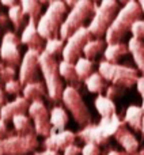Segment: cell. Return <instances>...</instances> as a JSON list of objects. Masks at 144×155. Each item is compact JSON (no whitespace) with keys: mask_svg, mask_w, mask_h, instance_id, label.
<instances>
[{"mask_svg":"<svg viewBox=\"0 0 144 155\" xmlns=\"http://www.w3.org/2000/svg\"><path fill=\"white\" fill-rule=\"evenodd\" d=\"M142 15H143V11L140 8L139 2H135V0L126 2L120 8L117 16L114 18L113 23L110 25V27L106 31L105 41H106L107 45L123 42L126 33L131 31L135 22L142 19Z\"/></svg>","mask_w":144,"mask_h":155,"instance_id":"obj_1","label":"cell"},{"mask_svg":"<svg viewBox=\"0 0 144 155\" xmlns=\"http://www.w3.org/2000/svg\"><path fill=\"white\" fill-rule=\"evenodd\" d=\"M123 125H126L124 120L118 114H114L112 117L101 118L98 124H91V125L82 128L76 134V137H79L84 144L94 143L97 146H107L110 137H114L116 132Z\"/></svg>","mask_w":144,"mask_h":155,"instance_id":"obj_2","label":"cell"},{"mask_svg":"<svg viewBox=\"0 0 144 155\" xmlns=\"http://www.w3.org/2000/svg\"><path fill=\"white\" fill-rule=\"evenodd\" d=\"M68 10L65 2L54 0L48 3V8L37 23V30L45 41L60 37V29L67 18Z\"/></svg>","mask_w":144,"mask_h":155,"instance_id":"obj_3","label":"cell"},{"mask_svg":"<svg viewBox=\"0 0 144 155\" xmlns=\"http://www.w3.org/2000/svg\"><path fill=\"white\" fill-rule=\"evenodd\" d=\"M40 68L48 90V99L51 102L61 101L65 87L63 78L60 76L59 61L56 60V57L48 54L46 52H42L40 54Z\"/></svg>","mask_w":144,"mask_h":155,"instance_id":"obj_4","label":"cell"},{"mask_svg":"<svg viewBox=\"0 0 144 155\" xmlns=\"http://www.w3.org/2000/svg\"><path fill=\"white\" fill-rule=\"evenodd\" d=\"M98 72L106 82H110L114 86H120L123 88H131L139 80V71L137 68L129 67L124 64H113L106 60H102L98 64Z\"/></svg>","mask_w":144,"mask_h":155,"instance_id":"obj_5","label":"cell"},{"mask_svg":"<svg viewBox=\"0 0 144 155\" xmlns=\"http://www.w3.org/2000/svg\"><path fill=\"white\" fill-rule=\"evenodd\" d=\"M97 8V3L91 0H77L76 5L71 8L60 29V38L63 41L68 40L75 31L84 27V22L93 18Z\"/></svg>","mask_w":144,"mask_h":155,"instance_id":"obj_6","label":"cell"},{"mask_svg":"<svg viewBox=\"0 0 144 155\" xmlns=\"http://www.w3.org/2000/svg\"><path fill=\"white\" fill-rule=\"evenodd\" d=\"M120 11V5L116 0H103L97 4L94 16L88 23V30L94 38H101L106 35L107 29L113 23L114 18Z\"/></svg>","mask_w":144,"mask_h":155,"instance_id":"obj_7","label":"cell"},{"mask_svg":"<svg viewBox=\"0 0 144 155\" xmlns=\"http://www.w3.org/2000/svg\"><path fill=\"white\" fill-rule=\"evenodd\" d=\"M63 104L65 105L68 110L71 112L72 117L75 118L76 124L80 128H86V127L91 125V113L88 110L87 105L84 104L82 95H80L79 90H76L72 86H67L64 88L63 93V98H61Z\"/></svg>","mask_w":144,"mask_h":155,"instance_id":"obj_8","label":"cell"},{"mask_svg":"<svg viewBox=\"0 0 144 155\" xmlns=\"http://www.w3.org/2000/svg\"><path fill=\"white\" fill-rule=\"evenodd\" d=\"M40 146L37 135H14L7 139H0V155H29Z\"/></svg>","mask_w":144,"mask_h":155,"instance_id":"obj_9","label":"cell"},{"mask_svg":"<svg viewBox=\"0 0 144 155\" xmlns=\"http://www.w3.org/2000/svg\"><path fill=\"white\" fill-rule=\"evenodd\" d=\"M91 40H93V35H91L87 26L79 29L77 31H75L67 40V42H65L64 51H63V54H61L63 60L67 63L75 64V63L82 57L83 49H84L86 44Z\"/></svg>","mask_w":144,"mask_h":155,"instance_id":"obj_10","label":"cell"},{"mask_svg":"<svg viewBox=\"0 0 144 155\" xmlns=\"http://www.w3.org/2000/svg\"><path fill=\"white\" fill-rule=\"evenodd\" d=\"M21 45V38L14 31L8 30L3 34L2 44H0V59L3 60L5 65H10L12 68L18 67V65L21 67L22 59H23L21 56V51H19Z\"/></svg>","mask_w":144,"mask_h":155,"instance_id":"obj_11","label":"cell"},{"mask_svg":"<svg viewBox=\"0 0 144 155\" xmlns=\"http://www.w3.org/2000/svg\"><path fill=\"white\" fill-rule=\"evenodd\" d=\"M27 113H29V117L33 120L35 135L44 136L45 139L48 136H51V134L53 132V128H52L51 124V113L48 112L44 101L30 102L29 112Z\"/></svg>","mask_w":144,"mask_h":155,"instance_id":"obj_12","label":"cell"},{"mask_svg":"<svg viewBox=\"0 0 144 155\" xmlns=\"http://www.w3.org/2000/svg\"><path fill=\"white\" fill-rule=\"evenodd\" d=\"M40 54L35 51H30L27 49L26 53L23 54L21 67H19V83L22 86H26L29 83L38 82L40 78Z\"/></svg>","mask_w":144,"mask_h":155,"instance_id":"obj_13","label":"cell"},{"mask_svg":"<svg viewBox=\"0 0 144 155\" xmlns=\"http://www.w3.org/2000/svg\"><path fill=\"white\" fill-rule=\"evenodd\" d=\"M76 140V134L72 131H61V132H52L51 136H48L42 143L44 150H51V151H64L71 144H75Z\"/></svg>","mask_w":144,"mask_h":155,"instance_id":"obj_14","label":"cell"},{"mask_svg":"<svg viewBox=\"0 0 144 155\" xmlns=\"http://www.w3.org/2000/svg\"><path fill=\"white\" fill-rule=\"evenodd\" d=\"M44 41L45 40L41 37L37 30V23L29 21L27 25L25 26V29L22 30V35H21L22 45H26L27 49H30V51H35L38 53H42L45 51V42Z\"/></svg>","mask_w":144,"mask_h":155,"instance_id":"obj_15","label":"cell"},{"mask_svg":"<svg viewBox=\"0 0 144 155\" xmlns=\"http://www.w3.org/2000/svg\"><path fill=\"white\" fill-rule=\"evenodd\" d=\"M30 102L25 98L23 95L16 97L14 101L7 102L3 107H0V118L7 121H12V118L16 114H26V112H29Z\"/></svg>","mask_w":144,"mask_h":155,"instance_id":"obj_16","label":"cell"},{"mask_svg":"<svg viewBox=\"0 0 144 155\" xmlns=\"http://www.w3.org/2000/svg\"><path fill=\"white\" fill-rule=\"evenodd\" d=\"M114 139L117 140V143L126 153H136V151H139V140L126 128V125H123L116 132Z\"/></svg>","mask_w":144,"mask_h":155,"instance_id":"obj_17","label":"cell"},{"mask_svg":"<svg viewBox=\"0 0 144 155\" xmlns=\"http://www.w3.org/2000/svg\"><path fill=\"white\" fill-rule=\"evenodd\" d=\"M143 120H144V112L142 106L137 105H131L126 107L125 116H124V123L129 125L133 131L142 132L143 129Z\"/></svg>","mask_w":144,"mask_h":155,"instance_id":"obj_18","label":"cell"},{"mask_svg":"<svg viewBox=\"0 0 144 155\" xmlns=\"http://www.w3.org/2000/svg\"><path fill=\"white\" fill-rule=\"evenodd\" d=\"M128 48H129V53L133 57L135 64L137 65V71L142 74V76H144V42H143V40L131 37L128 41Z\"/></svg>","mask_w":144,"mask_h":155,"instance_id":"obj_19","label":"cell"},{"mask_svg":"<svg viewBox=\"0 0 144 155\" xmlns=\"http://www.w3.org/2000/svg\"><path fill=\"white\" fill-rule=\"evenodd\" d=\"M22 94L29 102L42 101V98L48 97V90H46V86L38 80V82H33L25 86Z\"/></svg>","mask_w":144,"mask_h":155,"instance_id":"obj_20","label":"cell"},{"mask_svg":"<svg viewBox=\"0 0 144 155\" xmlns=\"http://www.w3.org/2000/svg\"><path fill=\"white\" fill-rule=\"evenodd\" d=\"M94 106H95L97 112L99 113L101 118L112 117V116L117 114V106H116L114 101H112L110 98H107L106 95H97V98L94 99Z\"/></svg>","mask_w":144,"mask_h":155,"instance_id":"obj_21","label":"cell"},{"mask_svg":"<svg viewBox=\"0 0 144 155\" xmlns=\"http://www.w3.org/2000/svg\"><path fill=\"white\" fill-rule=\"evenodd\" d=\"M49 113H51V124L53 131L54 132L65 131V127H67L68 121H70L67 110L63 106H53Z\"/></svg>","mask_w":144,"mask_h":155,"instance_id":"obj_22","label":"cell"},{"mask_svg":"<svg viewBox=\"0 0 144 155\" xmlns=\"http://www.w3.org/2000/svg\"><path fill=\"white\" fill-rule=\"evenodd\" d=\"M59 71H60V76L63 78V80L68 83V86H72L76 90L80 88V80L77 78L76 70H75V64L72 63H67L64 60L59 63Z\"/></svg>","mask_w":144,"mask_h":155,"instance_id":"obj_23","label":"cell"},{"mask_svg":"<svg viewBox=\"0 0 144 155\" xmlns=\"http://www.w3.org/2000/svg\"><path fill=\"white\" fill-rule=\"evenodd\" d=\"M129 53V48L128 44L124 42H118V44H112V45H107L106 49L103 52V57L106 61L113 63V64H117V61L121 57L126 56Z\"/></svg>","mask_w":144,"mask_h":155,"instance_id":"obj_24","label":"cell"},{"mask_svg":"<svg viewBox=\"0 0 144 155\" xmlns=\"http://www.w3.org/2000/svg\"><path fill=\"white\" fill-rule=\"evenodd\" d=\"M19 4L23 8L25 15L29 18V21L38 23L40 18L42 16V2L38 0H21Z\"/></svg>","mask_w":144,"mask_h":155,"instance_id":"obj_25","label":"cell"},{"mask_svg":"<svg viewBox=\"0 0 144 155\" xmlns=\"http://www.w3.org/2000/svg\"><path fill=\"white\" fill-rule=\"evenodd\" d=\"M12 125L16 135L27 136V135H34L35 132L34 125L31 124V118L26 114H16L12 118Z\"/></svg>","mask_w":144,"mask_h":155,"instance_id":"obj_26","label":"cell"},{"mask_svg":"<svg viewBox=\"0 0 144 155\" xmlns=\"http://www.w3.org/2000/svg\"><path fill=\"white\" fill-rule=\"evenodd\" d=\"M7 15H8V19H10L11 25L14 26V30H15V31L23 30L25 26L27 25V22L25 21V19H26V15H25L23 8H22V5L19 4V3L16 5H14V7L8 8Z\"/></svg>","mask_w":144,"mask_h":155,"instance_id":"obj_27","label":"cell"},{"mask_svg":"<svg viewBox=\"0 0 144 155\" xmlns=\"http://www.w3.org/2000/svg\"><path fill=\"white\" fill-rule=\"evenodd\" d=\"M106 46L107 44L105 40H102V38H93L91 41H88L86 44L84 49H83V57L93 61V59H95L101 52H105Z\"/></svg>","mask_w":144,"mask_h":155,"instance_id":"obj_28","label":"cell"},{"mask_svg":"<svg viewBox=\"0 0 144 155\" xmlns=\"http://www.w3.org/2000/svg\"><path fill=\"white\" fill-rule=\"evenodd\" d=\"M84 84L87 87V90L90 93L94 94H98V95H102L103 91H106L107 84H106V80L101 76L99 72H93L87 79L84 80Z\"/></svg>","mask_w":144,"mask_h":155,"instance_id":"obj_29","label":"cell"},{"mask_svg":"<svg viewBox=\"0 0 144 155\" xmlns=\"http://www.w3.org/2000/svg\"><path fill=\"white\" fill-rule=\"evenodd\" d=\"M93 68H94V63L91 60L86 59V57H80L76 63H75V70H76L77 78H79L80 83L84 82L88 76L93 74Z\"/></svg>","mask_w":144,"mask_h":155,"instance_id":"obj_30","label":"cell"},{"mask_svg":"<svg viewBox=\"0 0 144 155\" xmlns=\"http://www.w3.org/2000/svg\"><path fill=\"white\" fill-rule=\"evenodd\" d=\"M64 41L61 40V38H52V40H48L45 41V51L48 54H51V56L53 57H57L59 54H63V51H64Z\"/></svg>","mask_w":144,"mask_h":155,"instance_id":"obj_31","label":"cell"},{"mask_svg":"<svg viewBox=\"0 0 144 155\" xmlns=\"http://www.w3.org/2000/svg\"><path fill=\"white\" fill-rule=\"evenodd\" d=\"M16 75L15 68L10 67V65H5L4 63L0 61V83H7L10 80H14Z\"/></svg>","mask_w":144,"mask_h":155,"instance_id":"obj_32","label":"cell"},{"mask_svg":"<svg viewBox=\"0 0 144 155\" xmlns=\"http://www.w3.org/2000/svg\"><path fill=\"white\" fill-rule=\"evenodd\" d=\"M4 91L10 95H16L19 97V93L23 91V86L19 83V80L14 79V80H10V82L4 83Z\"/></svg>","mask_w":144,"mask_h":155,"instance_id":"obj_33","label":"cell"},{"mask_svg":"<svg viewBox=\"0 0 144 155\" xmlns=\"http://www.w3.org/2000/svg\"><path fill=\"white\" fill-rule=\"evenodd\" d=\"M124 93H125V88L120 87V86L110 84V86H107L106 91H105V95L113 101V99H116V98H120V97H123Z\"/></svg>","mask_w":144,"mask_h":155,"instance_id":"obj_34","label":"cell"},{"mask_svg":"<svg viewBox=\"0 0 144 155\" xmlns=\"http://www.w3.org/2000/svg\"><path fill=\"white\" fill-rule=\"evenodd\" d=\"M131 33H132V37L143 40L144 38V19H140V21L135 22V25L131 29Z\"/></svg>","mask_w":144,"mask_h":155,"instance_id":"obj_35","label":"cell"},{"mask_svg":"<svg viewBox=\"0 0 144 155\" xmlns=\"http://www.w3.org/2000/svg\"><path fill=\"white\" fill-rule=\"evenodd\" d=\"M82 155H101V147L94 143H87L82 147Z\"/></svg>","mask_w":144,"mask_h":155,"instance_id":"obj_36","label":"cell"},{"mask_svg":"<svg viewBox=\"0 0 144 155\" xmlns=\"http://www.w3.org/2000/svg\"><path fill=\"white\" fill-rule=\"evenodd\" d=\"M11 136H14V134L10 132L7 123L0 118V139H7V137H11Z\"/></svg>","mask_w":144,"mask_h":155,"instance_id":"obj_37","label":"cell"},{"mask_svg":"<svg viewBox=\"0 0 144 155\" xmlns=\"http://www.w3.org/2000/svg\"><path fill=\"white\" fill-rule=\"evenodd\" d=\"M63 155H82V148L77 144H71L63 151Z\"/></svg>","mask_w":144,"mask_h":155,"instance_id":"obj_38","label":"cell"},{"mask_svg":"<svg viewBox=\"0 0 144 155\" xmlns=\"http://www.w3.org/2000/svg\"><path fill=\"white\" fill-rule=\"evenodd\" d=\"M106 155H144V148H140L136 153H126V151H117V150H110Z\"/></svg>","mask_w":144,"mask_h":155,"instance_id":"obj_39","label":"cell"},{"mask_svg":"<svg viewBox=\"0 0 144 155\" xmlns=\"http://www.w3.org/2000/svg\"><path fill=\"white\" fill-rule=\"evenodd\" d=\"M8 23H10L8 15H5V14L0 12V33H2V30H5V31H8V30H7Z\"/></svg>","mask_w":144,"mask_h":155,"instance_id":"obj_40","label":"cell"},{"mask_svg":"<svg viewBox=\"0 0 144 155\" xmlns=\"http://www.w3.org/2000/svg\"><path fill=\"white\" fill-rule=\"evenodd\" d=\"M136 87H137V91L140 93V95H144V76H140L139 80L136 83Z\"/></svg>","mask_w":144,"mask_h":155,"instance_id":"obj_41","label":"cell"},{"mask_svg":"<svg viewBox=\"0 0 144 155\" xmlns=\"http://www.w3.org/2000/svg\"><path fill=\"white\" fill-rule=\"evenodd\" d=\"M29 155H61L57 151H51V150H42V151H38V153H33Z\"/></svg>","mask_w":144,"mask_h":155,"instance_id":"obj_42","label":"cell"},{"mask_svg":"<svg viewBox=\"0 0 144 155\" xmlns=\"http://www.w3.org/2000/svg\"><path fill=\"white\" fill-rule=\"evenodd\" d=\"M2 4L5 5V7H8V8H11V7H14V5L18 4V2H16V0H3Z\"/></svg>","mask_w":144,"mask_h":155,"instance_id":"obj_43","label":"cell"},{"mask_svg":"<svg viewBox=\"0 0 144 155\" xmlns=\"http://www.w3.org/2000/svg\"><path fill=\"white\" fill-rule=\"evenodd\" d=\"M5 104H7L5 102V91L3 88H0V107H3Z\"/></svg>","mask_w":144,"mask_h":155,"instance_id":"obj_44","label":"cell"},{"mask_svg":"<svg viewBox=\"0 0 144 155\" xmlns=\"http://www.w3.org/2000/svg\"><path fill=\"white\" fill-rule=\"evenodd\" d=\"M139 4H140V8H142V11H143V15H144V0H140V2H139Z\"/></svg>","mask_w":144,"mask_h":155,"instance_id":"obj_45","label":"cell"},{"mask_svg":"<svg viewBox=\"0 0 144 155\" xmlns=\"http://www.w3.org/2000/svg\"><path fill=\"white\" fill-rule=\"evenodd\" d=\"M142 98H143V101H142V109H143V112H144V95L142 97Z\"/></svg>","mask_w":144,"mask_h":155,"instance_id":"obj_46","label":"cell"},{"mask_svg":"<svg viewBox=\"0 0 144 155\" xmlns=\"http://www.w3.org/2000/svg\"><path fill=\"white\" fill-rule=\"evenodd\" d=\"M142 134L144 135V120H143V129H142Z\"/></svg>","mask_w":144,"mask_h":155,"instance_id":"obj_47","label":"cell"}]
</instances>
